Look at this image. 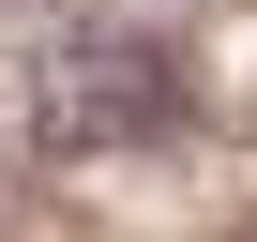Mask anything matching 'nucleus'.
<instances>
[{"label":"nucleus","instance_id":"nucleus-1","mask_svg":"<svg viewBox=\"0 0 257 242\" xmlns=\"http://www.w3.org/2000/svg\"><path fill=\"white\" fill-rule=\"evenodd\" d=\"M182 121V61L167 46H61L31 91V137L46 152H121V137H167Z\"/></svg>","mask_w":257,"mask_h":242}]
</instances>
